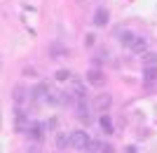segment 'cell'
Wrapping results in <instances>:
<instances>
[{"instance_id":"1","label":"cell","mask_w":157,"mask_h":153,"mask_svg":"<svg viewBox=\"0 0 157 153\" xmlns=\"http://www.w3.org/2000/svg\"><path fill=\"white\" fill-rule=\"evenodd\" d=\"M71 141H73V146L80 148V151H87V146L92 144V139H89V134H87L85 130H75V132H71Z\"/></svg>"},{"instance_id":"2","label":"cell","mask_w":157,"mask_h":153,"mask_svg":"<svg viewBox=\"0 0 157 153\" xmlns=\"http://www.w3.org/2000/svg\"><path fill=\"white\" fill-rule=\"evenodd\" d=\"M108 21H110V12H108L105 7H96L92 24H94L96 28H103V26H108Z\"/></svg>"},{"instance_id":"3","label":"cell","mask_w":157,"mask_h":153,"mask_svg":"<svg viewBox=\"0 0 157 153\" xmlns=\"http://www.w3.org/2000/svg\"><path fill=\"white\" fill-rule=\"evenodd\" d=\"M47 94H49V85L47 83H38L31 90V99L33 101H47Z\"/></svg>"},{"instance_id":"4","label":"cell","mask_w":157,"mask_h":153,"mask_svg":"<svg viewBox=\"0 0 157 153\" xmlns=\"http://www.w3.org/2000/svg\"><path fill=\"white\" fill-rule=\"evenodd\" d=\"M26 134H28V139L31 141H42V134H45V125L42 123H31L28 125V130H26Z\"/></svg>"},{"instance_id":"5","label":"cell","mask_w":157,"mask_h":153,"mask_svg":"<svg viewBox=\"0 0 157 153\" xmlns=\"http://www.w3.org/2000/svg\"><path fill=\"white\" fill-rule=\"evenodd\" d=\"M85 80H87L92 87H101L105 78H103V71H98V68H89V71L85 73Z\"/></svg>"},{"instance_id":"6","label":"cell","mask_w":157,"mask_h":153,"mask_svg":"<svg viewBox=\"0 0 157 153\" xmlns=\"http://www.w3.org/2000/svg\"><path fill=\"white\" fill-rule=\"evenodd\" d=\"M110 104H113V97H110L108 92L98 94L96 99H94V108H96V111H108V108H110Z\"/></svg>"},{"instance_id":"7","label":"cell","mask_w":157,"mask_h":153,"mask_svg":"<svg viewBox=\"0 0 157 153\" xmlns=\"http://www.w3.org/2000/svg\"><path fill=\"white\" fill-rule=\"evenodd\" d=\"M28 94H31V92H28L24 85H17V87L12 90V99H14V104H17V106H21V104L28 99Z\"/></svg>"},{"instance_id":"8","label":"cell","mask_w":157,"mask_h":153,"mask_svg":"<svg viewBox=\"0 0 157 153\" xmlns=\"http://www.w3.org/2000/svg\"><path fill=\"white\" fill-rule=\"evenodd\" d=\"M54 144H56V148H59V151H63V148L73 146L71 134H63V132H59V134H56V139H54Z\"/></svg>"},{"instance_id":"9","label":"cell","mask_w":157,"mask_h":153,"mask_svg":"<svg viewBox=\"0 0 157 153\" xmlns=\"http://www.w3.org/2000/svg\"><path fill=\"white\" fill-rule=\"evenodd\" d=\"M131 52H136V54H145V52H148V40L138 35V38L134 40V45H131Z\"/></svg>"},{"instance_id":"10","label":"cell","mask_w":157,"mask_h":153,"mask_svg":"<svg viewBox=\"0 0 157 153\" xmlns=\"http://www.w3.org/2000/svg\"><path fill=\"white\" fill-rule=\"evenodd\" d=\"M136 38H138V35H134L131 31H122V33H120V45L131 50V45H134V40H136Z\"/></svg>"},{"instance_id":"11","label":"cell","mask_w":157,"mask_h":153,"mask_svg":"<svg viewBox=\"0 0 157 153\" xmlns=\"http://www.w3.org/2000/svg\"><path fill=\"white\" fill-rule=\"evenodd\" d=\"M143 78H145V83H155L157 80V66H145L143 68Z\"/></svg>"},{"instance_id":"12","label":"cell","mask_w":157,"mask_h":153,"mask_svg":"<svg viewBox=\"0 0 157 153\" xmlns=\"http://www.w3.org/2000/svg\"><path fill=\"white\" fill-rule=\"evenodd\" d=\"M141 59H143L145 66H157V54H155V52H145V54H141Z\"/></svg>"},{"instance_id":"13","label":"cell","mask_w":157,"mask_h":153,"mask_svg":"<svg viewBox=\"0 0 157 153\" xmlns=\"http://www.w3.org/2000/svg\"><path fill=\"white\" fill-rule=\"evenodd\" d=\"M49 54H52L54 59H56V57H61V54H68V50H66L63 45H59V42H54V45L49 47Z\"/></svg>"},{"instance_id":"14","label":"cell","mask_w":157,"mask_h":153,"mask_svg":"<svg viewBox=\"0 0 157 153\" xmlns=\"http://www.w3.org/2000/svg\"><path fill=\"white\" fill-rule=\"evenodd\" d=\"M98 123H101V127H103L108 134H113V120L108 118V115H101V120H98Z\"/></svg>"},{"instance_id":"15","label":"cell","mask_w":157,"mask_h":153,"mask_svg":"<svg viewBox=\"0 0 157 153\" xmlns=\"http://www.w3.org/2000/svg\"><path fill=\"white\" fill-rule=\"evenodd\" d=\"M56 80H59V83L73 80V73H71V71H66V68H61V71H56Z\"/></svg>"},{"instance_id":"16","label":"cell","mask_w":157,"mask_h":153,"mask_svg":"<svg viewBox=\"0 0 157 153\" xmlns=\"http://www.w3.org/2000/svg\"><path fill=\"white\" fill-rule=\"evenodd\" d=\"M101 146H103V141H92L85 153H101Z\"/></svg>"},{"instance_id":"17","label":"cell","mask_w":157,"mask_h":153,"mask_svg":"<svg viewBox=\"0 0 157 153\" xmlns=\"http://www.w3.org/2000/svg\"><path fill=\"white\" fill-rule=\"evenodd\" d=\"M85 45L87 47H94V45H96V35H94V33H87L85 35Z\"/></svg>"},{"instance_id":"18","label":"cell","mask_w":157,"mask_h":153,"mask_svg":"<svg viewBox=\"0 0 157 153\" xmlns=\"http://www.w3.org/2000/svg\"><path fill=\"white\" fill-rule=\"evenodd\" d=\"M105 57H108V50H101V52H96V59L94 61H96V64H103Z\"/></svg>"},{"instance_id":"19","label":"cell","mask_w":157,"mask_h":153,"mask_svg":"<svg viewBox=\"0 0 157 153\" xmlns=\"http://www.w3.org/2000/svg\"><path fill=\"white\" fill-rule=\"evenodd\" d=\"M101 153H115V146H113V144H108V141H103V146H101Z\"/></svg>"},{"instance_id":"20","label":"cell","mask_w":157,"mask_h":153,"mask_svg":"<svg viewBox=\"0 0 157 153\" xmlns=\"http://www.w3.org/2000/svg\"><path fill=\"white\" fill-rule=\"evenodd\" d=\"M26 153H40V144H38V141H33L31 146L26 148Z\"/></svg>"},{"instance_id":"21","label":"cell","mask_w":157,"mask_h":153,"mask_svg":"<svg viewBox=\"0 0 157 153\" xmlns=\"http://www.w3.org/2000/svg\"><path fill=\"white\" fill-rule=\"evenodd\" d=\"M124 153H138V148H136V146H134V144H129V146H127V148H124Z\"/></svg>"}]
</instances>
